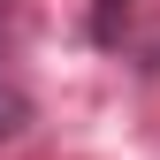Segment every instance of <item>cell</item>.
Wrapping results in <instances>:
<instances>
[{
  "label": "cell",
  "instance_id": "6da1fadb",
  "mask_svg": "<svg viewBox=\"0 0 160 160\" xmlns=\"http://www.w3.org/2000/svg\"><path fill=\"white\" fill-rule=\"evenodd\" d=\"M31 130V92L15 76H0V137H23Z\"/></svg>",
  "mask_w": 160,
  "mask_h": 160
},
{
  "label": "cell",
  "instance_id": "7a4b0ae2",
  "mask_svg": "<svg viewBox=\"0 0 160 160\" xmlns=\"http://www.w3.org/2000/svg\"><path fill=\"white\" fill-rule=\"evenodd\" d=\"M0 46H8V0H0Z\"/></svg>",
  "mask_w": 160,
  "mask_h": 160
}]
</instances>
